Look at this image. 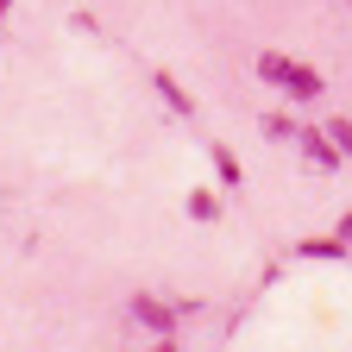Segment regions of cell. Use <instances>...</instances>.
Returning a JSON list of instances; mask_svg holds the SVG:
<instances>
[{"label": "cell", "mask_w": 352, "mask_h": 352, "mask_svg": "<svg viewBox=\"0 0 352 352\" xmlns=\"http://www.w3.org/2000/svg\"><path fill=\"white\" fill-rule=\"evenodd\" d=\"M258 76H264V82H277V88H289L296 101H321V88H327L315 69H302V63H289V57H277V51H264V57H258Z\"/></svg>", "instance_id": "obj_1"}, {"label": "cell", "mask_w": 352, "mask_h": 352, "mask_svg": "<svg viewBox=\"0 0 352 352\" xmlns=\"http://www.w3.org/2000/svg\"><path fill=\"white\" fill-rule=\"evenodd\" d=\"M132 315H139L151 333H164V327H176V308L170 302H157V296H132Z\"/></svg>", "instance_id": "obj_2"}, {"label": "cell", "mask_w": 352, "mask_h": 352, "mask_svg": "<svg viewBox=\"0 0 352 352\" xmlns=\"http://www.w3.org/2000/svg\"><path fill=\"white\" fill-rule=\"evenodd\" d=\"M296 145H302V157H308V164H321V170H333V164H340V151L327 145V132H296Z\"/></svg>", "instance_id": "obj_3"}, {"label": "cell", "mask_w": 352, "mask_h": 352, "mask_svg": "<svg viewBox=\"0 0 352 352\" xmlns=\"http://www.w3.org/2000/svg\"><path fill=\"white\" fill-rule=\"evenodd\" d=\"M151 82H157V95H164V101H170L176 113H195V101H189V88H183V82H176V76H164V69H157Z\"/></svg>", "instance_id": "obj_4"}, {"label": "cell", "mask_w": 352, "mask_h": 352, "mask_svg": "<svg viewBox=\"0 0 352 352\" xmlns=\"http://www.w3.org/2000/svg\"><path fill=\"white\" fill-rule=\"evenodd\" d=\"M327 145L340 157H352V120H327Z\"/></svg>", "instance_id": "obj_5"}, {"label": "cell", "mask_w": 352, "mask_h": 352, "mask_svg": "<svg viewBox=\"0 0 352 352\" xmlns=\"http://www.w3.org/2000/svg\"><path fill=\"white\" fill-rule=\"evenodd\" d=\"M189 214H195V220H220V201H214L208 189H195V195H189Z\"/></svg>", "instance_id": "obj_6"}, {"label": "cell", "mask_w": 352, "mask_h": 352, "mask_svg": "<svg viewBox=\"0 0 352 352\" xmlns=\"http://www.w3.org/2000/svg\"><path fill=\"white\" fill-rule=\"evenodd\" d=\"M346 245L340 239H302V258H340Z\"/></svg>", "instance_id": "obj_7"}, {"label": "cell", "mask_w": 352, "mask_h": 352, "mask_svg": "<svg viewBox=\"0 0 352 352\" xmlns=\"http://www.w3.org/2000/svg\"><path fill=\"white\" fill-rule=\"evenodd\" d=\"M214 170H220V176H227V189L239 183V164H233V151H227V145H214Z\"/></svg>", "instance_id": "obj_8"}, {"label": "cell", "mask_w": 352, "mask_h": 352, "mask_svg": "<svg viewBox=\"0 0 352 352\" xmlns=\"http://www.w3.org/2000/svg\"><path fill=\"white\" fill-rule=\"evenodd\" d=\"M264 132H271V139H296V120H283V113H264Z\"/></svg>", "instance_id": "obj_9"}, {"label": "cell", "mask_w": 352, "mask_h": 352, "mask_svg": "<svg viewBox=\"0 0 352 352\" xmlns=\"http://www.w3.org/2000/svg\"><path fill=\"white\" fill-rule=\"evenodd\" d=\"M151 352H176V346H170V340H157V346H151Z\"/></svg>", "instance_id": "obj_10"}, {"label": "cell", "mask_w": 352, "mask_h": 352, "mask_svg": "<svg viewBox=\"0 0 352 352\" xmlns=\"http://www.w3.org/2000/svg\"><path fill=\"white\" fill-rule=\"evenodd\" d=\"M7 7H13V0H0V19H7Z\"/></svg>", "instance_id": "obj_11"}]
</instances>
